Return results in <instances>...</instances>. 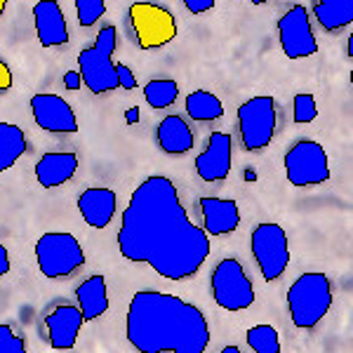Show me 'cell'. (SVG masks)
Returning <instances> with one entry per match:
<instances>
[{
	"mask_svg": "<svg viewBox=\"0 0 353 353\" xmlns=\"http://www.w3.org/2000/svg\"><path fill=\"white\" fill-rule=\"evenodd\" d=\"M118 250L168 281H186L210 257V238L189 219L174 181L153 174L137 186L125 208Z\"/></svg>",
	"mask_w": 353,
	"mask_h": 353,
	"instance_id": "cell-1",
	"label": "cell"
},
{
	"mask_svg": "<svg viewBox=\"0 0 353 353\" xmlns=\"http://www.w3.org/2000/svg\"><path fill=\"white\" fill-rule=\"evenodd\" d=\"M128 341L141 353H203L210 346V325L189 301L141 290L128 309Z\"/></svg>",
	"mask_w": 353,
	"mask_h": 353,
	"instance_id": "cell-2",
	"label": "cell"
},
{
	"mask_svg": "<svg viewBox=\"0 0 353 353\" xmlns=\"http://www.w3.org/2000/svg\"><path fill=\"white\" fill-rule=\"evenodd\" d=\"M332 306V285L325 273H301L288 290V309L294 327L311 330L327 316Z\"/></svg>",
	"mask_w": 353,
	"mask_h": 353,
	"instance_id": "cell-3",
	"label": "cell"
},
{
	"mask_svg": "<svg viewBox=\"0 0 353 353\" xmlns=\"http://www.w3.org/2000/svg\"><path fill=\"white\" fill-rule=\"evenodd\" d=\"M118 45V33L113 26H104L97 33L92 48H85L78 54V71L83 85L92 94H106L118 90V73L113 64V52Z\"/></svg>",
	"mask_w": 353,
	"mask_h": 353,
	"instance_id": "cell-4",
	"label": "cell"
},
{
	"mask_svg": "<svg viewBox=\"0 0 353 353\" xmlns=\"http://www.w3.org/2000/svg\"><path fill=\"white\" fill-rule=\"evenodd\" d=\"M278 128V104L271 94H259L238 106V130L243 149L259 153L271 144Z\"/></svg>",
	"mask_w": 353,
	"mask_h": 353,
	"instance_id": "cell-5",
	"label": "cell"
},
{
	"mask_svg": "<svg viewBox=\"0 0 353 353\" xmlns=\"http://www.w3.org/2000/svg\"><path fill=\"white\" fill-rule=\"evenodd\" d=\"M38 269L45 278H68L85 264V252L73 233H43L36 243Z\"/></svg>",
	"mask_w": 353,
	"mask_h": 353,
	"instance_id": "cell-6",
	"label": "cell"
},
{
	"mask_svg": "<svg viewBox=\"0 0 353 353\" xmlns=\"http://www.w3.org/2000/svg\"><path fill=\"white\" fill-rule=\"evenodd\" d=\"M212 297L217 306L226 311H245L254 304V288L250 283L243 264L233 257L221 259L210 278Z\"/></svg>",
	"mask_w": 353,
	"mask_h": 353,
	"instance_id": "cell-7",
	"label": "cell"
},
{
	"mask_svg": "<svg viewBox=\"0 0 353 353\" xmlns=\"http://www.w3.org/2000/svg\"><path fill=\"white\" fill-rule=\"evenodd\" d=\"M285 176L297 189L321 186L330 179V161L323 144L311 139H301L290 146L285 153Z\"/></svg>",
	"mask_w": 353,
	"mask_h": 353,
	"instance_id": "cell-8",
	"label": "cell"
},
{
	"mask_svg": "<svg viewBox=\"0 0 353 353\" xmlns=\"http://www.w3.org/2000/svg\"><path fill=\"white\" fill-rule=\"evenodd\" d=\"M130 26L141 50L165 48L176 38V19L170 10L156 3H134L130 8Z\"/></svg>",
	"mask_w": 353,
	"mask_h": 353,
	"instance_id": "cell-9",
	"label": "cell"
},
{
	"mask_svg": "<svg viewBox=\"0 0 353 353\" xmlns=\"http://www.w3.org/2000/svg\"><path fill=\"white\" fill-rule=\"evenodd\" d=\"M250 243H252V257L257 261L264 281L276 283L290 264V245L285 229L273 224V221H266V224H259L252 231Z\"/></svg>",
	"mask_w": 353,
	"mask_h": 353,
	"instance_id": "cell-10",
	"label": "cell"
},
{
	"mask_svg": "<svg viewBox=\"0 0 353 353\" xmlns=\"http://www.w3.org/2000/svg\"><path fill=\"white\" fill-rule=\"evenodd\" d=\"M278 41L288 59H306L318 52V41L313 36L309 10L304 5H292L278 19Z\"/></svg>",
	"mask_w": 353,
	"mask_h": 353,
	"instance_id": "cell-11",
	"label": "cell"
},
{
	"mask_svg": "<svg viewBox=\"0 0 353 353\" xmlns=\"http://www.w3.org/2000/svg\"><path fill=\"white\" fill-rule=\"evenodd\" d=\"M33 121L41 130L52 134H71L78 132V118L71 104L59 94H36L31 97Z\"/></svg>",
	"mask_w": 353,
	"mask_h": 353,
	"instance_id": "cell-12",
	"label": "cell"
},
{
	"mask_svg": "<svg viewBox=\"0 0 353 353\" xmlns=\"http://www.w3.org/2000/svg\"><path fill=\"white\" fill-rule=\"evenodd\" d=\"M233 139L229 132H212L205 144V151L196 158V172L208 184L224 181L231 172Z\"/></svg>",
	"mask_w": 353,
	"mask_h": 353,
	"instance_id": "cell-13",
	"label": "cell"
},
{
	"mask_svg": "<svg viewBox=\"0 0 353 353\" xmlns=\"http://www.w3.org/2000/svg\"><path fill=\"white\" fill-rule=\"evenodd\" d=\"M85 318L78 306H57L45 316V332H48L50 346L57 351H68L76 346L78 332H81Z\"/></svg>",
	"mask_w": 353,
	"mask_h": 353,
	"instance_id": "cell-14",
	"label": "cell"
},
{
	"mask_svg": "<svg viewBox=\"0 0 353 353\" xmlns=\"http://www.w3.org/2000/svg\"><path fill=\"white\" fill-rule=\"evenodd\" d=\"M33 21H36L38 43L43 48H59L68 43V26L57 0H38L33 5Z\"/></svg>",
	"mask_w": 353,
	"mask_h": 353,
	"instance_id": "cell-15",
	"label": "cell"
},
{
	"mask_svg": "<svg viewBox=\"0 0 353 353\" xmlns=\"http://www.w3.org/2000/svg\"><path fill=\"white\" fill-rule=\"evenodd\" d=\"M198 208H201L203 226L208 236H226V233L236 231L238 224H241V210H238V203L231 201V198L205 196L198 201Z\"/></svg>",
	"mask_w": 353,
	"mask_h": 353,
	"instance_id": "cell-16",
	"label": "cell"
},
{
	"mask_svg": "<svg viewBox=\"0 0 353 353\" xmlns=\"http://www.w3.org/2000/svg\"><path fill=\"white\" fill-rule=\"evenodd\" d=\"M118 208V196L113 189H85L78 196V212L88 226L106 229Z\"/></svg>",
	"mask_w": 353,
	"mask_h": 353,
	"instance_id": "cell-17",
	"label": "cell"
},
{
	"mask_svg": "<svg viewBox=\"0 0 353 353\" xmlns=\"http://www.w3.org/2000/svg\"><path fill=\"white\" fill-rule=\"evenodd\" d=\"M78 170V156L68 151H50L36 163V179L43 189H57L73 179Z\"/></svg>",
	"mask_w": 353,
	"mask_h": 353,
	"instance_id": "cell-18",
	"label": "cell"
},
{
	"mask_svg": "<svg viewBox=\"0 0 353 353\" xmlns=\"http://www.w3.org/2000/svg\"><path fill=\"white\" fill-rule=\"evenodd\" d=\"M156 141L161 151L170 153V156H181L193 149V130L181 116H168L158 123Z\"/></svg>",
	"mask_w": 353,
	"mask_h": 353,
	"instance_id": "cell-19",
	"label": "cell"
},
{
	"mask_svg": "<svg viewBox=\"0 0 353 353\" xmlns=\"http://www.w3.org/2000/svg\"><path fill=\"white\" fill-rule=\"evenodd\" d=\"M78 309L83 311L85 323L97 321L109 311V292H106V278L104 276H90L76 290Z\"/></svg>",
	"mask_w": 353,
	"mask_h": 353,
	"instance_id": "cell-20",
	"label": "cell"
},
{
	"mask_svg": "<svg viewBox=\"0 0 353 353\" xmlns=\"http://www.w3.org/2000/svg\"><path fill=\"white\" fill-rule=\"evenodd\" d=\"M313 14L327 33L353 24V0H313Z\"/></svg>",
	"mask_w": 353,
	"mask_h": 353,
	"instance_id": "cell-21",
	"label": "cell"
},
{
	"mask_svg": "<svg viewBox=\"0 0 353 353\" xmlns=\"http://www.w3.org/2000/svg\"><path fill=\"white\" fill-rule=\"evenodd\" d=\"M28 149L26 134L19 125L0 121V174L10 170Z\"/></svg>",
	"mask_w": 353,
	"mask_h": 353,
	"instance_id": "cell-22",
	"label": "cell"
},
{
	"mask_svg": "<svg viewBox=\"0 0 353 353\" xmlns=\"http://www.w3.org/2000/svg\"><path fill=\"white\" fill-rule=\"evenodd\" d=\"M186 113L196 123H212L224 116V104L217 94L208 92V90H196L186 97Z\"/></svg>",
	"mask_w": 353,
	"mask_h": 353,
	"instance_id": "cell-23",
	"label": "cell"
},
{
	"mask_svg": "<svg viewBox=\"0 0 353 353\" xmlns=\"http://www.w3.org/2000/svg\"><path fill=\"white\" fill-rule=\"evenodd\" d=\"M176 97H179V85L170 78H156L144 85V99L151 109H168L176 101Z\"/></svg>",
	"mask_w": 353,
	"mask_h": 353,
	"instance_id": "cell-24",
	"label": "cell"
},
{
	"mask_svg": "<svg viewBox=\"0 0 353 353\" xmlns=\"http://www.w3.org/2000/svg\"><path fill=\"white\" fill-rule=\"evenodd\" d=\"M248 346L254 353H281V337L273 325H254L245 334Z\"/></svg>",
	"mask_w": 353,
	"mask_h": 353,
	"instance_id": "cell-25",
	"label": "cell"
},
{
	"mask_svg": "<svg viewBox=\"0 0 353 353\" xmlns=\"http://www.w3.org/2000/svg\"><path fill=\"white\" fill-rule=\"evenodd\" d=\"M76 14L83 28L94 26L106 14V0H76Z\"/></svg>",
	"mask_w": 353,
	"mask_h": 353,
	"instance_id": "cell-26",
	"label": "cell"
},
{
	"mask_svg": "<svg viewBox=\"0 0 353 353\" xmlns=\"http://www.w3.org/2000/svg\"><path fill=\"white\" fill-rule=\"evenodd\" d=\"M294 123L299 125H309L318 118V104H316V97L313 94H294Z\"/></svg>",
	"mask_w": 353,
	"mask_h": 353,
	"instance_id": "cell-27",
	"label": "cell"
},
{
	"mask_svg": "<svg viewBox=\"0 0 353 353\" xmlns=\"http://www.w3.org/2000/svg\"><path fill=\"white\" fill-rule=\"evenodd\" d=\"M26 344L12 325H0V353H24Z\"/></svg>",
	"mask_w": 353,
	"mask_h": 353,
	"instance_id": "cell-28",
	"label": "cell"
},
{
	"mask_svg": "<svg viewBox=\"0 0 353 353\" xmlns=\"http://www.w3.org/2000/svg\"><path fill=\"white\" fill-rule=\"evenodd\" d=\"M116 73H118V88H123V90H134L137 88V78H134V73L130 71V66L116 64Z\"/></svg>",
	"mask_w": 353,
	"mask_h": 353,
	"instance_id": "cell-29",
	"label": "cell"
},
{
	"mask_svg": "<svg viewBox=\"0 0 353 353\" xmlns=\"http://www.w3.org/2000/svg\"><path fill=\"white\" fill-rule=\"evenodd\" d=\"M184 5L191 14H205L214 8V0H184Z\"/></svg>",
	"mask_w": 353,
	"mask_h": 353,
	"instance_id": "cell-30",
	"label": "cell"
},
{
	"mask_svg": "<svg viewBox=\"0 0 353 353\" xmlns=\"http://www.w3.org/2000/svg\"><path fill=\"white\" fill-rule=\"evenodd\" d=\"M12 85H14L12 71H10V66L0 59V94L8 92V90H12Z\"/></svg>",
	"mask_w": 353,
	"mask_h": 353,
	"instance_id": "cell-31",
	"label": "cell"
},
{
	"mask_svg": "<svg viewBox=\"0 0 353 353\" xmlns=\"http://www.w3.org/2000/svg\"><path fill=\"white\" fill-rule=\"evenodd\" d=\"M81 85H83V76H81V71H68L66 76H64V88H66V90H71V92H76V90H81Z\"/></svg>",
	"mask_w": 353,
	"mask_h": 353,
	"instance_id": "cell-32",
	"label": "cell"
},
{
	"mask_svg": "<svg viewBox=\"0 0 353 353\" xmlns=\"http://www.w3.org/2000/svg\"><path fill=\"white\" fill-rule=\"evenodd\" d=\"M8 271H10V252H8V248L0 243V276H5Z\"/></svg>",
	"mask_w": 353,
	"mask_h": 353,
	"instance_id": "cell-33",
	"label": "cell"
},
{
	"mask_svg": "<svg viewBox=\"0 0 353 353\" xmlns=\"http://www.w3.org/2000/svg\"><path fill=\"white\" fill-rule=\"evenodd\" d=\"M125 118H128V123H139V109H137V106L134 109H130Z\"/></svg>",
	"mask_w": 353,
	"mask_h": 353,
	"instance_id": "cell-34",
	"label": "cell"
},
{
	"mask_svg": "<svg viewBox=\"0 0 353 353\" xmlns=\"http://www.w3.org/2000/svg\"><path fill=\"white\" fill-rule=\"evenodd\" d=\"M221 353H241V349H238V346H224Z\"/></svg>",
	"mask_w": 353,
	"mask_h": 353,
	"instance_id": "cell-35",
	"label": "cell"
},
{
	"mask_svg": "<svg viewBox=\"0 0 353 353\" xmlns=\"http://www.w3.org/2000/svg\"><path fill=\"white\" fill-rule=\"evenodd\" d=\"M349 57H353V36H349Z\"/></svg>",
	"mask_w": 353,
	"mask_h": 353,
	"instance_id": "cell-36",
	"label": "cell"
},
{
	"mask_svg": "<svg viewBox=\"0 0 353 353\" xmlns=\"http://www.w3.org/2000/svg\"><path fill=\"white\" fill-rule=\"evenodd\" d=\"M5 5H8V0H0V17L5 12Z\"/></svg>",
	"mask_w": 353,
	"mask_h": 353,
	"instance_id": "cell-37",
	"label": "cell"
},
{
	"mask_svg": "<svg viewBox=\"0 0 353 353\" xmlns=\"http://www.w3.org/2000/svg\"><path fill=\"white\" fill-rule=\"evenodd\" d=\"M252 5H264V3H269V0H250Z\"/></svg>",
	"mask_w": 353,
	"mask_h": 353,
	"instance_id": "cell-38",
	"label": "cell"
}]
</instances>
